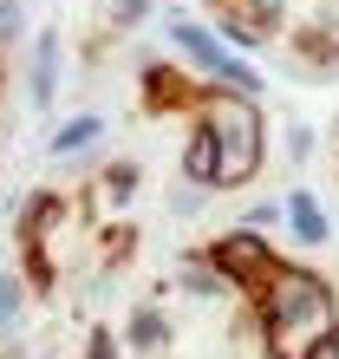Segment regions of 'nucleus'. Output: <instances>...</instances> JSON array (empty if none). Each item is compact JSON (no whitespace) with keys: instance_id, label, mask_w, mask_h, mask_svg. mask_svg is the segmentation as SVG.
<instances>
[{"instance_id":"nucleus-1","label":"nucleus","mask_w":339,"mask_h":359,"mask_svg":"<svg viewBox=\"0 0 339 359\" xmlns=\"http://www.w3.org/2000/svg\"><path fill=\"white\" fill-rule=\"evenodd\" d=\"M261 320L274 359H339V313L333 287L313 268H274L261 287Z\"/></svg>"},{"instance_id":"nucleus-2","label":"nucleus","mask_w":339,"mask_h":359,"mask_svg":"<svg viewBox=\"0 0 339 359\" xmlns=\"http://www.w3.org/2000/svg\"><path fill=\"white\" fill-rule=\"evenodd\" d=\"M254 163H261V124H254L248 104H216L196 124V144H189V177L202 183H248Z\"/></svg>"},{"instance_id":"nucleus-3","label":"nucleus","mask_w":339,"mask_h":359,"mask_svg":"<svg viewBox=\"0 0 339 359\" xmlns=\"http://www.w3.org/2000/svg\"><path fill=\"white\" fill-rule=\"evenodd\" d=\"M216 262H222L228 274H235L242 287H254V294H261V287H268V274L281 268V262H274V255H268V248L254 242V236H228V242L216 248Z\"/></svg>"},{"instance_id":"nucleus-4","label":"nucleus","mask_w":339,"mask_h":359,"mask_svg":"<svg viewBox=\"0 0 339 359\" xmlns=\"http://www.w3.org/2000/svg\"><path fill=\"white\" fill-rule=\"evenodd\" d=\"M177 46H183V53H196V59H202V66L216 72V79H228V86H242V92H254V86H261V79H254V72L242 66V59H228V53L216 46V39H209V33H196V27H177Z\"/></svg>"},{"instance_id":"nucleus-5","label":"nucleus","mask_w":339,"mask_h":359,"mask_svg":"<svg viewBox=\"0 0 339 359\" xmlns=\"http://www.w3.org/2000/svg\"><path fill=\"white\" fill-rule=\"evenodd\" d=\"M287 216H293V236H300V242H326V216H320V203H313L307 189L287 196Z\"/></svg>"}]
</instances>
